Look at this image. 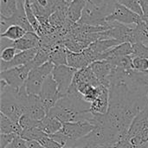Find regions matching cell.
<instances>
[{"label": "cell", "instance_id": "obj_17", "mask_svg": "<svg viewBox=\"0 0 148 148\" xmlns=\"http://www.w3.org/2000/svg\"><path fill=\"white\" fill-rule=\"evenodd\" d=\"M109 107V88L101 85L98 98L91 103L90 112L92 114H107Z\"/></svg>", "mask_w": 148, "mask_h": 148}, {"label": "cell", "instance_id": "obj_39", "mask_svg": "<svg viewBox=\"0 0 148 148\" xmlns=\"http://www.w3.org/2000/svg\"><path fill=\"white\" fill-rule=\"evenodd\" d=\"M146 72H147V73H148V70H147V71H146Z\"/></svg>", "mask_w": 148, "mask_h": 148}, {"label": "cell", "instance_id": "obj_23", "mask_svg": "<svg viewBox=\"0 0 148 148\" xmlns=\"http://www.w3.org/2000/svg\"><path fill=\"white\" fill-rule=\"evenodd\" d=\"M26 33H27V31L21 26L11 25L3 33L0 34V36L7 38L8 40H10L12 42H15V41L21 39Z\"/></svg>", "mask_w": 148, "mask_h": 148}, {"label": "cell", "instance_id": "obj_10", "mask_svg": "<svg viewBox=\"0 0 148 148\" xmlns=\"http://www.w3.org/2000/svg\"><path fill=\"white\" fill-rule=\"evenodd\" d=\"M39 96L47 113H49V111L59 101L60 95L58 92V85L54 80L52 75H49L45 80Z\"/></svg>", "mask_w": 148, "mask_h": 148}, {"label": "cell", "instance_id": "obj_38", "mask_svg": "<svg viewBox=\"0 0 148 148\" xmlns=\"http://www.w3.org/2000/svg\"><path fill=\"white\" fill-rule=\"evenodd\" d=\"M63 148H89V147H63Z\"/></svg>", "mask_w": 148, "mask_h": 148}, {"label": "cell", "instance_id": "obj_12", "mask_svg": "<svg viewBox=\"0 0 148 148\" xmlns=\"http://www.w3.org/2000/svg\"><path fill=\"white\" fill-rule=\"evenodd\" d=\"M148 129V104L134 119L127 131V138L129 140L133 137L140 134Z\"/></svg>", "mask_w": 148, "mask_h": 148}, {"label": "cell", "instance_id": "obj_25", "mask_svg": "<svg viewBox=\"0 0 148 148\" xmlns=\"http://www.w3.org/2000/svg\"><path fill=\"white\" fill-rule=\"evenodd\" d=\"M48 135L46 134L44 132H42L39 127H34L26 130H23L22 134H21V138L23 139L24 140H26L27 142L29 141H39L43 136Z\"/></svg>", "mask_w": 148, "mask_h": 148}, {"label": "cell", "instance_id": "obj_13", "mask_svg": "<svg viewBox=\"0 0 148 148\" xmlns=\"http://www.w3.org/2000/svg\"><path fill=\"white\" fill-rule=\"evenodd\" d=\"M37 49L38 48L25 50V51H19L10 62L1 61V65H0L1 71L16 68V67H19V66H23L30 62L36 56L37 53Z\"/></svg>", "mask_w": 148, "mask_h": 148}, {"label": "cell", "instance_id": "obj_29", "mask_svg": "<svg viewBox=\"0 0 148 148\" xmlns=\"http://www.w3.org/2000/svg\"><path fill=\"white\" fill-rule=\"evenodd\" d=\"M39 122L40 121H36L33 120L26 114H24L18 121V124L23 128V131L31 128V127H37L39 125Z\"/></svg>", "mask_w": 148, "mask_h": 148}, {"label": "cell", "instance_id": "obj_2", "mask_svg": "<svg viewBox=\"0 0 148 148\" xmlns=\"http://www.w3.org/2000/svg\"><path fill=\"white\" fill-rule=\"evenodd\" d=\"M29 94L23 85L19 90L9 86L4 81L1 80V113L5 114L15 122L26 113Z\"/></svg>", "mask_w": 148, "mask_h": 148}, {"label": "cell", "instance_id": "obj_8", "mask_svg": "<svg viewBox=\"0 0 148 148\" xmlns=\"http://www.w3.org/2000/svg\"><path fill=\"white\" fill-rule=\"evenodd\" d=\"M25 0H18L17 10L16 13L10 17L0 16V32L3 33L11 25H19L23 28L27 32H35L34 29L30 25L24 9Z\"/></svg>", "mask_w": 148, "mask_h": 148}, {"label": "cell", "instance_id": "obj_6", "mask_svg": "<svg viewBox=\"0 0 148 148\" xmlns=\"http://www.w3.org/2000/svg\"><path fill=\"white\" fill-rule=\"evenodd\" d=\"M95 128V125L88 121H80L75 122H64L62 123V128L60 130L69 140V143L66 146L69 147L78 140L85 137Z\"/></svg>", "mask_w": 148, "mask_h": 148}, {"label": "cell", "instance_id": "obj_7", "mask_svg": "<svg viewBox=\"0 0 148 148\" xmlns=\"http://www.w3.org/2000/svg\"><path fill=\"white\" fill-rule=\"evenodd\" d=\"M76 71L77 69L68 65L55 66L51 75L58 85L60 99L68 95Z\"/></svg>", "mask_w": 148, "mask_h": 148}, {"label": "cell", "instance_id": "obj_24", "mask_svg": "<svg viewBox=\"0 0 148 148\" xmlns=\"http://www.w3.org/2000/svg\"><path fill=\"white\" fill-rule=\"evenodd\" d=\"M18 0H0V13L2 16L10 17L17 10Z\"/></svg>", "mask_w": 148, "mask_h": 148}, {"label": "cell", "instance_id": "obj_11", "mask_svg": "<svg viewBox=\"0 0 148 148\" xmlns=\"http://www.w3.org/2000/svg\"><path fill=\"white\" fill-rule=\"evenodd\" d=\"M25 114L36 121H41L45 118L48 113L39 95H29Z\"/></svg>", "mask_w": 148, "mask_h": 148}, {"label": "cell", "instance_id": "obj_5", "mask_svg": "<svg viewBox=\"0 0 148 148\" xmlns=\"http://www.w3.org/2000/svg\"><path fill=\"white\" fill-rule=\"evenodd\" d=\"M32 69L33 65L30 62L23 66L1 71V80L4 81L11 88L19 90L25 84V82Z\"/></svg>", "mask_w": 148, "mask_h": 148}, {"label": "cell", "instance_id": "obj_41", "mask_svg": "<svg viewBox=\"0 0 148 148\" xmlns=\"http://www.w3.org/2000/svg\"><path fill=\"white\" fill-rule=\"evenodd\" d=\"M72 1H74V0H72Z\"/></svg>", "mask_w": 148, "mask_h": 148}, {"label": "cell", "instance_id": "obj_36", "mask_svg": "<svg viewBox=\"0 0 148 148\" xmlns=\"http://www.w3.org/2000/svg\"><path fill=\"white\" fill-rule=\"evenodd\" d=\"M136 148H148L147 144L146 143V144H144V145H142V146H140V147H138Z\"/></svg>", "mask_w": 148, "mask_h": 148}, {"label": "cell", "instance_id": "obj_3", "mask_svg": "<svg viewBox=\"0 0 148 148\" xmlns=\"http://www.w3.org/2000/svg\"><path fill=\"white\" fill-rule=\"evenodd\" d=\"M115 0H86V5L79 23L99 26L108 25L106 18L113 12Z\"/></svg>", "mask_w": 148, "mask_h": 148}, {"label": "cell", "instance_id": "obj_14", "mask_svg": "<svg viewBox=\"0 0 148 148\" xmlns=\"http://www.w3.org/2000/svg\"><path fill=\"white\" fill-rule=\"evenodd\" d=\"M67 59L68 66L74 68L77 70L87 68L94 62V59L87 49L80 53H74L68 50Z\"/></svg>", "mask_w": 148, "mask_h": 148}, {"label": "cell", "instance_id": "obj_26", "mask_svg": "<svg viewBox=\"0 0 148 148\" xmlns=\"http://www.w3.org/2000/svg\"><path fill=\"white\" fill-rule=\"evenodd\" d=\"M117 3L126 6L127 8L130 9L131 10L134 11L140 16H142V10L140 3V0H115Z\"/></svg>", "mask_w": 148, "mask_h": 148}, {"label": "cell", "instance_id": "obj_21", "mask_svg": "<svg viewBox=\"0 0 148 148\" xmlns=\"http://www.w3.org/2000/svg\"><path fill=\"white\" fill-rule=\"evenodd\" d=\"M86 5V0H74L69 3L68 10V19L73 23H77L82 16V11Z\"/></svg>", "mask_w": 148, "mask_h": 148}, {"label": "cell", "instance_id": "obj_30", "mask_svg": "<svg viewBox=\"0 0 148 148\" xmlns=\"http://www.w3.org/2000/svg\"><path fill=\"white\" fill-rule=\"evenodd\" d=\"M18 52L19 51L14 47H11V46L7 47V48L1 50V61H3V62H10L16 56V55Z\"/></svg>", "mask_w": 148, "mask_h": 148}, {"label": "cell", "instance_id": "obj_34", "mask_svg": "<svg viewBox=\"0 0 148 148\" xmlns=\"http://www.w3.org/2000/svg\"><path fill=\"white\" fill-rule=\"evenodd\" d=\"M140 3L142 10V21L148 25V0H140Z\"/></svg>", "mask_w": 148, "mask_h": 148}, {"label": "cell", "instance_id": "obj_19", "mask_svg": "<svg viewBox=\"0 0 148 148\" xmlns=\"http://www.w3.org/2000/svg\"><path fill=\"white\" fill-rule=\"evenodd\" d=\"M39 128L49 136L58 133L62 128V122L57 118L47 114L45 118L39 122Z\"/></svg>", "mask_w": 148, "mask_h": 148}, {"label": "cell", "instance_id": "obj_9", "mask_svg": "<svg viewBox=\"0 0 148 148\" xmlns=\"http://www.w3.org/2000/svg\"><path fill=\"white\" fill-rule=\"evenodd\" d=\"M106 22H118L123 24L131 25L140 23L142 22V18L140 15L127 8L126 6L116 3L113 12L106 18Z\"/></svg>", "mask_w": 148, "mask_h": 148}, {"label": "cell", "instance_id": "obj_27", "mask_svg": "<svg viewBox=\"0 0 148 148\" xmlns=\"http://www.w3.org/2000/svg\"><path fill=\"white\" fill-rule=\"evenodd\" d=\"M133 57V56H132ZM133 69L136 71L146 72L148 70V59L140 56L133 57Z\"/></svg>", "mask_w": 148, "mask_h": 148}, {"label": "cell", "instance_id": "obj_31", "mask_svg": "<svg viewBox=\"0 0 148 148\" xmlns=\"http://www.w3.org/2000/svg\"><path fill=\"white\" fill-rule=\"evenodd\" d=\"M42 147L44 148H63L59 143H57L56 141H55L49 135H45L43 136L39 141H37Z\"/></svg>", "mask_w": 148, "mask_h": 148}, {"label": "cell", "instance_id": "obj_16", "mask_svg": "<svg viewBox=\"0 0 148 148\" xmlns=\"http://www.w3.org/2000/svg\"><path fill=\"white\" fill-rule=\"evenodd\" d=\"M41 38L36 32H27L21 39L11 42L10 46L16 48L18 51H25L38 48Z\"/></svg>", "mask_w": 148, "mask_h": 148}, {"label": "cell", "instance_id": "obj_32", "mask_svg": "<svg viewBox=\"0 0 148 148\" xmlns=\"http://www.w3.org/2000/svg\"><path fill=\"white\" fill-rule=\"evenodd\" d=\"M18 136L16 134H0V148H6Z\"/></svg>", "mask_w": 148, "mask_h": 148}, {"label": "cell", "instance_id": "obj_35", "mask_svg": "<svg viewBox=\"0 0 148 148\" xmlns=\"http://www.w3.org/2000/svg\"><path fill=\"white\" fill-rule=\"evenodd\" d=\"M27 145L29 148H44L36 141H29L27 142Z\"/></svg>", "mask_w": 148, "mask_h": 148}, {"label": "cell", "instance_id": "obj_4", "mask_svg": "<svg viewBox=\"0 0 148 148\" xmlns=\"http://www.w3.org/2000/svg\"><path fill=\"white\" fill-rule=\"evenodd\" d=\"M54 68V63L48 62L40 67L32 69L24 84L27 93L29 95H40L42 85L47 77L52 74Z\"/></svg>", "mask_w": 148, "mask_h": 148}, {"label": "cell", "instance_id": "obj_1", "mask_svg": "<svg viewBox=\"0 0 148 148\" xmlns=\"http://www.w3.org/2000/svg\"><path fill=\"white\" fill-rule=\"evenodd\" d=\"M90 103L87 102L82 95L75 89L69 88L68 95L56 102L48 114L64 122L88 121L91 122L93 114L90 112Z\"/></svg>", "mask_w": 148, "mask_h": 148}, {"label": "cell", "instance_id": "obj_28", "mask_svg": "<svg viewBox=\"0 0 148 148\" xmlns=\"http://www.w3.org/2000/svg\"><path fill=\"white\" fill-rule=\"evenodd\" d=\"M133 57L140 56L148 59V46L142 42H137L133 44Z\"/></svg>", "mask_w": 148, "mask_h": 148}, {"label": "cell", "instance_id": "obj_20", "mask_svg": "<svg viewBox=\"0 0 148 148\" xmlns=\"http://www.w3.org/2000/svg\"><path fill=\"white\" fill-rule=\"evenodd\" d=\"M23 128L18 122H15L3 113L0 114V134H16L21 136Z\"/></svg>", "mask_w": 148, "mask_h": 148}, {"label": "cell", "instance_id": "obj_15", "mask_svg": "<svg viewBox=\"0 0 148 148\" xmlns=\"http://www.w3.org/2000/svg\"><path fill=\"white\" fill-rule=\"evenodd\" d=\"M90 67L101 84L109 88L108 79L113 71V66L111 65V63L106 60L96 61L93 62Z\"/></svg>", "mask_w": 148, "mask_h": 148}, {"label": "cell", "instance_id": "obj_18", "mask_svg": "<svg viewBox=\"0 0 148 148\" xmlns=\"http://www.w3.org/2000/svg\"><path fill=\"white\" fill-rule=\"evenodd\" d=\"M133 55V44L130 42L121 43L101 55L100 61L108 60L114 57H121Z\"/></svg>", "mask_w": 148, "mask_h": 148}, {"label": "cell", "instance_id": "obj_40", "mask_svg": "<svg viewBox=\"0 0 148 148\" xmlns=\"http://www.w3.org/2000/svg\"><path fill=\"white\" fill-rule=\"evenodd\" d=\"M101 148H104V147H101Z\"/></svg>", "mask_w": 148, "mask_h": 148}, {"label": "cell", "instance_id": "obj_22", "mask_svg": "<svg viewBox=\"0 0 148 148\" xmlns=\"http://www.w3.org/2000/svg\"><path fill=\"white\" fill-rule=\"evenodd\" d=\"M68 49L63 43L58 44L50 53L49 62L54 63L55 66L68 65Z\"/></svg>", "mask_w": 148, "mask_h": 148}, {"label": "cell", "instance_id": "obj_37", "mask_svg": "<svg viewBox=\"0 0 148 148\" xmlns=\"http://www.w3.org/2000/svg\"><path fill=\"white\" fill-rule=\"evenodd\" d=\"M144 44H146L147 46H148V35H147V40H146V42H144Z\"/></svg>", "mask_w": 148, "mask_h": 148}, {"label": "cell", "instance_id": "obj_33", "mask_svg": "<svg viewBox=\"0 0 148 148\" xmlns=\"http://www.w3.org/2000/svg\"><path fill=\"white\" fill-rule=\"evenodd\" d=\"M6 148H29L27 145V141L22 139L20 136H16L14 140Z\"/></svg>", "mask_w": 148, "mask_h": 148}]
</instances>
